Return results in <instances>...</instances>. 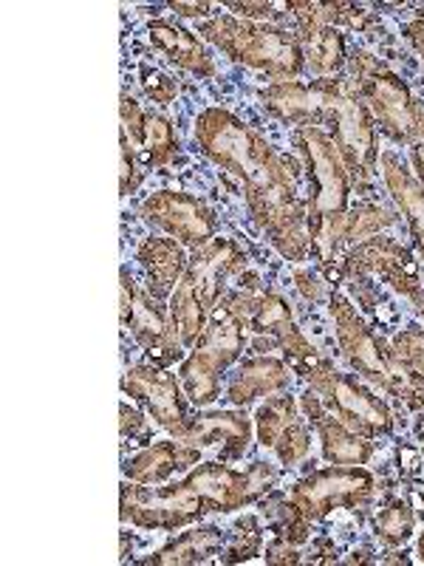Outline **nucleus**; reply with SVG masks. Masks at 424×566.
I'll return each mask as SVG.
<instances>
[{"label": "nucleus", "mask_w": 424, "mask_h": 566, "mask_svg": "<svg viewBox=\"0 0 424 566\" xmlns=\"http://www.w3.org/2000/svg\"><path fill=\"white\" fill-rule=\"evenodd\" d=\"M193 139L201 154L212 165L226 170L232 179H239L244 190L300 176L295 156L277 154L275 145L261 130L252 128L230 108L212 105V108L199 111L193 123Z\"/></svg>", "instance_id": "2"}, {"label": "nucleus", "mask_w": 424, "mask_h": 566, "mask_svg": "<svg viewBox=\"0 0 424 566\" xmlns=\"http://www.w3.org/2000/svg\"><path fill=\"white\" fill-rule=\"evenodd\" d=\"M226 538L224 533L215 524H204V527H193L187 533L176 535L170 544H165L161 549H156L150 558L139 560V566H193V564H206L215 555H224Z\"/></svg>", "instance_id": "29"}, {"label": "nucleus", "mask_w": 424, "mask_h": 566, "mask_svg": "<svg viewBox=\"0 0 424 566\" xmlns=\"http://www.w3.org/2000/svg\"><path fill=\"white\" fill-rule=\"evenodd\" d=\"M123 391L145 408V413L161 431H168L173 439L184 437L193 417H190V399L176 374L156 363H139L125 371Z\"/></svg>", "instance_id": "16"}, {"label": "nucleus", "mask_w": 424, "mask_h": 566, "mask_svg": "<svg viewBox=\"0 0 424 566\" xmlns=\"http://www.w3.org/2000/svg\"><path fill=\"white\" fill-rule=\"evenodd\" d=\"M411 168L416 174V179L424 185V142H418V145L411 148Z\"/></svg>", "instance_id": "42"}, {"label": "nucleus", "mask_w": 424, "mask_h": 566, "mask_svg": "<svg viewBox=\"0 0 424 566\" xmlns=\"http://www.w3.org/2000/svg\"><path fill=\"white\" fill-rule=\"evenodd\" d=\"M252 422L244 408L230 411H206L190 419V428L179 442L199 448L201 453L212 451L219 462H241L252 448Z\"/></svg>", "instance_id": "19"}, {"label": "nucleus", "mask_w": 424, "mask_h": 566, "mask_svg": "<svg viewBox=\"0 0 424 566\" xmlns=\"http://www.w3.org/2000/svg\"><path fill=\"white\" fill-rule=\"evenodd\" d=\"M187 488L199 495L210 513H239L252 507L275 490L280 482V470L269 462H252L250 468H232L230 462H201L193 470H187L181 479Z\"/></svg>", "instance_id": "11"}, {"label": "nucleus", "mask_w": 424, "mask_h": 566, "mask_svg": "<svg viewBox=\"0 0 424 566\" xmlns=\"http://www.w3.org/2000/svg\"><path fill=\"white\" fill-rule=\"evenodd\" d=\"M204 515H210V510L184 482L168 484V488L125 482L119 490V518L136 530L176 533V530L199 524Z\"/></svg>", "instance_id": "13"}, {"label": "nucleus", "mask_w": 424, "mask_h": 566, "mask_svg": "<svg viewBox=\"0 0 424 566\" xmlns=\"http://www.w3.org/2000/svg\"><path fill=\"white\" fill-rule=\"evenodd\" d=\"M393 224H396V216H393L391 210H385V207L380 205L351 207V210H348L346 216H342V219L326 232L322 244L315 250L317 258H320L322 270H328L331 261H335L346 247L351 250L353 244L373 239V235H380L382 230H388V227Z\"/></svg>", "instance_id": "27"}, {"label": "nucleus", "mask_w": 424, "mask_h": 566, "mask_svg": "<svg viewBox=\"0 0 424 566\" xmlns=\"http://www.w3.org/2000/svg\"><path fill=\"white\" fill-rule=\"evenodd\" d=\"M418 439H422V451H424V428H422V433H418Z\"/></svg>", "instance_id": "45"}, {"label": "nucleus", "mask_w": 424, "mask_h": 566, "mask_svg": "<svg viewBox=\"0 0 424 566\" xmlns=\"http://www.w3.org/2000/svg\"><path fill=\"white\" fill-rule=\"evenodd\" d=\"M264 553V527L255 515H244L235 527H232L230 538L224 547V564H246L255 555Z\"/></svg>", "instance_id": "33"}, {"label": "nucleus", "mask_w": 424, "mask_h": 566, "mask_svg": "<svg viewBox=\"0 0 424 566\" xmlns=\"http://www.w3.org/2000/svg\"><path fill=\"white\" fill-rule=\"evenodd\" d=\"M139 219L170 239L181 241L187 250H199L219 235V216L199 196L181 190H156L139 205Z\"/></svg>", "instance_id": "15"}, {"label": "nucleus", "mask_w": 424, "mask_h": 566, "mask_svg": "<svg viewBox=\"0 0 424 566\" xmlns=\"http://www.w3.org/2000/svg\"><path fill=\"white\" fill-rule=\"evenodd\" d=\"M252 224L292 264H303L311 255L306 199L300 196V176L272 181L244 190Z\"/></svg>", "instance_id": "10"}, {"label": "nucleus", "mask_w": 424, "mask_h": 566, "mask_svg": "<svg viewBox=\"0 0 424 566\" xmlns=\"http://www.w3.org/2000/svg\"><path fill=\"white\" fill-rule=\"evenodd\" d=\"M204 453L199 448L179 442V439H161V442L145 444L139 453L125 459L123 476L125 482L136 484H165L176 473L193 470L201 464Z\"/></svg>", "instance_id": "24"}, {"label": "nucleus", "mask_w": 424, "mask_h": 566, "mask_svg": "<svg viewBox=\"0 0 424 566\" xmlns=\"http://www.w3.org/2000/svg\"><path fill=\"white\" fill-rule=\"evenodd\" d=\"M416 310H418V315H422V317H424V301H422V303H418Z\"/></svg>", "instance_id": "44"}, {"label": "nucleus", "mask_w": 424, "mask_h": 566, "mask_svg": "<svg viewBox=\"0 0 424 566\" xmlns=\"http://www.w3.org/2000/svg\"><path fill=\"white\" fill-rule=\"evenodd\" d=\"M257 99L277 123L300 128H322L337 142L342 161L353 185L368 187L373 170L380 165L377 145V119L357 94V85L348 77L311 80V83H272L257 91Z\"/></svg>", "instance_id": "1"}, {"label": "nucleus", "mask_w": 424, "mask_h": 566, "mask_svg": "<svg viewBox=\"0 0 424 566\" xmlns=\"http://www.w3.org/2000/svg\"><path fill=\"white\" fill-rule=\"evenodd\" d=\"M204 43L215 45L230 63L261 71L275 83H292L306 74V54L297 32L272 23H252L235 14H215L195 29Z\"/></svg>", "instance_id": "5"}, {"label": "nucleus", "mask_w": 424, "mask_h": 566, "mask_svg": "<svg viewBox=\"0 0 424 566\" xmlns=\"http://www.w3.org/2000/svg\"><path fill=\"white\" fill-rule=\"evenodd\" d=\"M292 142L303 156V168L309 176L311 193L306 199V224H309L311 252H315L326 239V232L351 210L353 181L337 150V142L322 128L300 125L292 130Z\"/></svg>", "instance_id": "6"}, {"label": "nucleus", "mask_w": 424, "mask_h": 566, "mask_svg": "<svg viewBox=\"0 0 424 566\" xmlns=\"http://www.w3.org/2000/svg\"><path fill=\"white\" fill-rule=\"evenodd\" d=\"M139 85L145 91V97L156 105H170L179 99L181 83L168 74V71L156 69L150 63H139Z\"/></svg>", "instance_id": "34"}, {"label": "nucleus", "mask_w": 424, "mask_h": 566, "mask_svg": "<svg viewBox=\"0 0 424 566\" xmlns=\"http://www.w3.org/2000/svg\"><path fill=\"white\" fill-rule=\"evenodd\" d=\"M416 555H418V560H422V564H424V530H422V533H418V544H416Z\"/></svg>", "instance_id": "43"}, {"label": "nucleus", "mask_w": 424, "mask_h": 566, "mask_svg": "<svg viewBox=\"0 0 424 566\" xmlns=\"http://www.w3.org/2000/svg\"><path fill=\"white\" fill-rule=\"evenodd\" d=\"M235 18L252 20V23H272L280 14H289L286 3H266V0H257V3H226Z\"/></svg>", "instance_id": "37"}, {"label": "nucleus", "mask_w": 424, "mask_h": 566, "mask_svg": "<svg viewBox=\"0 0 424 566\" xmlns=\"http://www.w3.org/2000/svg\"><path fill=\"white\" fill-rule=\"evenodd\" d=\"M292 368L306 380L309 391H315L326 402L328 411L335 413L340 422H346L351 431L365 439H382L393 433L396 411L365 380L340 371V368H335V363L320 357V354L315 360L297 363Z\"/></svg>", "instance_id": "8"}, {"label": "nucleus", "mask_w": 424, "mask_h": 566, "mask_svg": "<svg viewBox=\"0 0 424 566\" xmlns=\"http://www.w3.org/2000/svg\"><path fill=\"white\" fill-rule=\"evenodd\" d=\"M348 69L357 94L368 105L382 134L407 148L418 145L424 128V103L413 94L407 80L365 49H353L348 54Z\"/></svg>", "instance_id": "7"}, {"label": "nucleus", "mask_w": 424, "mask_h": 566, "mask_svg": "<svg viewBox=\"0 0 424 566\" xmlns=\"http://www.w3.org/2000/svg\"><path fill=\"white\" fill-rule=\"evenodd\" d=\"M303 54H306V71H311L317 80L342 77L348 65L346 34L340 29H317L311 34H303Z\"/></svg>", "instance_id": "31"}, {"label": "nucleus", "mask_w": 424, "mask_h": 566, "mask_svg": "<svg viewBox=\"0 0 424 566\" xmlns=\"http://www.w3.org/2000/svg\"><path fill=\"white\" fill-rule=\"evenodd\" d=\"M377 495V476L368 468H322L292 484L289 495L277 504L275 538L303 547L311 524L322 522L335 510L368 507Z\"/></svg>", "instance_id": "4"}, {"label": "nucleus", "mask_w": 424, "mask_h": 566, "mask_svg": "<svg viewBox=\"0 0 424 566\" xmlns=\"http://www.w3.org/2000/svg\"><path fill=\"white\" fill-rule=\"evenodd\" d=\"M297 402H300L303 417L315 424L317 439H320V453L328 464H337V468H365L371 462L373 453H377V444L371 439L360 437L357 431H351L346 422H340L315 391H306Z\"/></svg>", "instance_id": "20"}, {"label": "nucleus", "mask_w": 424, "mask_h": 566, "mask_svg": "<svg viewBox=\"0 0 424 566\" xmlns=\"http://www.w3.org/2000/svg\"><path fill=\"white\" fill-rule=\"evenodd\" d=\"M134 148L145 154L148 168H170L181 156L179 136H176V125L170 116L156 114V111H145V123H141L139 136L134 139Z\"/></svg>", "instance_id": "30"}, {"label": "nucleus", "mask_w": 424, "mask_h": 566, "mask_svg": "<svg viewBox=\"0 0 424 566\" xmlns=\"http://www.w3.org/2000/svg\"><path fill=\"white\" fill-rule=\"evenodd\" d=\"M380 165L388 193H391L396 210L402 212V219L407 221L413 247L424 258V185L416 179V174L407 168L405 161L399 159L396 154H391V150H382Z\"/></svg>", "instance_id": "26"}, {"label": "nucleus", "mask_w": 424, "mask_h": 566, "mask_svg": "<svg viewBox=\"0 0 424 566\" xmlns=\"http://www.w3.org/2000/svg\"><path fill=\"white\" fill-rule=\"evenodd\" d=\"M246 332H252L257 337H272L277 343V348L289 357L292 366L315 360L317 357V348L297 328L289 301L277 295V292H257L255 306H252L250 321H246Z\"/></svg>", "instance_id": "21"}, {"label": "nucleus", "mask_w": 424, "mask_h": 566, "mask_svg": "<svg viewBox=\"0 0 424 566\" xmlns=\"http://www.w3.org/2000/svg\"><path fill=\"white\" fill-rule=\"evenodd\" d=\"M391 343L393 348H396L399 357H402V360H405L424 380V328L411 323V326H405L402 332H396Z\"/></svg>", "instance_id": "35"}, {"label": "nucleus", "mask_w": 424, "mask_h": 566, "mask_svg": "<svg viewBox=\"0 0 424 566\" xmlns=\"http://www.w3.org/2000/svg\"><path fill=\"white\" fill-rule=\"evenodd\" d=\"M168 9L170 12L179 14V18L201 20V23L210 18H215V14H212V9L215 7H212V3H204V0H201V3H184V0H173V3H168Z\"/></svg>", "instance_id": "39"}, {"label": "nucleus", "mask_w": 424, "mask_h": 566, "mask_svg": "<svg viewBox=\"0 0 424 566\" xmlns=\"http://www.w3.org/2000/svg\"><path fill=\"white\" fill-rule=\"evenodd\" d=\"M148 40L153 43L156 52H161L176 69L187 71L199 80H210L219 74V65L206 52L204 40L195 32L184 29L181 23L170 18L148 20Z\"/></svg>", "instance_id": "23"}, {"label": "nucleus", "mask_w": 424, "mask_h": 566, "mask_svg": "<svg viewBox=\"0 0 424 566\" xmlns=\"http://www.w3.org/2000/svg\"><path fill=\"white\" fill-rule=\"evenodd\" d=\"M145 181V170L139 168L136 161V148L134 142L119 130V196L136 193Z\"/></svg>", "instance_id": "36"}, {"label": "nucleus", "mask_w": 424, "mask_h": 566, "mask_svg": "<svg viewBox=\"0 0 424 566\" xmlns=\"http://www.w3.org/2000/svg\"><path fill=\"white\" fill-rule=\"evenodd\" d=\"M145 428H148L145 413L123 399V402H119V433H123V439H130V442H134V439H139L141 433H145Z\"/></svg>", "instance_id": "38"}, {"label": "nucleus", "mask_w": 424, "mask_h": 566, "mask_svg": "<svg viewBox=\"0 0 424 566\" xmlns=\"http://www.w3.org/2000/svg\"><path fill=\"white\" fill-rule=\"evenodd\" d=\"M246 272V252L239 241L226 239V235H215L210 244L199 247L190 255L184 275H181L179 286L187 290L195 301L204 306L206 312L219 310V303L226 295V283L230 277L244 275Z\"/></svg>", "instance_id": "17"}, {"label": "nucleus", "mask_w": 424, "mask_h": 566, "mask_svg": "<svg viewBox=\"0 0 424 566\" xmlns=\"http://www.w3.org/2000/svg\"><path fill=\"white\" fill-rule=\"evenodd\" d=\"M292 374H295V368L280 360V357L257 354V357H250L232 371L224 397L232 408H246L257 399L286 391L292 386Z\"/></svg>", "instance_id": "22"}, {"label": "nucleus", "mask_w": 424, "mask_h": 566, "mask_svg": "<svg viewBox=\"0 0 424 566\" xmlns=\"http://www.w3.org/2000/svg\"><path fill=\"white\" fill-rule=\"evenodd\" d=\"M246 346V323L224 306L210 315L204 335L179 363V380L190 406L210 408L221 397V377L241 360Z\"/></svg>", "instance_id": "9"}, {"label": "nucleus", "mask_w": 424, "mask_h": 566, "mask_svg": "<svg viewBox=\"0 0 424 566\" xmlns=\"http://www.w3.org/2000/svg\"><path fill=\"white\" fill-rule=\"evenodd\" d=\"M136 264L145 272L150 295L165 303L170 301L173 290L179 286L181 275L190 264V255H187V247L181 241L170 239V235H159V239L150 235V239L136 247Z\"/></svg>", "instance_id": "25"}, {"label": "nucleus", "mask_w": 424, "mask_h": 566, "mask_svg": "<svg viewBox=\"0 0 424 566\" xmlns=\"http://www.w3.org/2000/svg\"><path fill=\"white\" fill-rule=\"evenodd\" d=\"M295 286L306 301H322V295H326V283H320V277L311 275V272H295Z\"/></svg>", "instance_id": "40"}, {"label": "nucleus", "mask_w": 424, "mask_h": 566, "mask_svg": "<svg viewBox=\"0 0 424 566\" xmlns=\"http://www.w3.org/2000/svg\"><path fill=\"white\" fill-rule=\"evenodd\" d=\"M402 38L407 40V45H411L413 52H416L424 63V12L407 20L405 27H402Z\"/></svg>", "instance_id": "41"}, {"label": "nucleus", "mask_w": 424, "mask_h": 566, "mask_svg": "<svg viewBox=\"0 0 424 566\" xmlns=\"http://www.w3.org/2000/svg\"><path fill=\"white\" fill-rule=\"evenodd\" d=\"M413 530H416V513H413L407 499H391L373 518V535L388 549L405 547L413 538Z\"/></svg>", "instance_id": "32"}, {"label": "nucleus", "mask_w": 424, "mask_h": 566, "mask_svg": "<svg viewBox=\"0 0 424 566\" xmlns=\"http://www.w3.org/2000/svg\"><path fill=\"white\" fill-rule=\"evenodd\" d=\"M119 321L125 332H130V337L139 343L141 352L148 354L150 363L168 368L184 360V346L170 323L168 310L148 290H141L128 264L119 270Z\"/></svg>", "instance_id": "12"}, {"label": "nucleus", "mask_w": 424, "mask_h": 566, "mask_svg": "<svg viewBox=\"0 0 424 566\" xmlns=\"http://www.w3.org/2000/svg\"><path fill=\"white\" fill-rule=\"evenodd\" d=\"M252 422L257 444L275 453L283 468H297L311 453V428L303 419L300 402L289 394L266 397Z\"/></svg>", "instance_id": "18"}, {"label": "nucleus", "mask_w": 424, "mask_h": 566, "mask_svg": "<svg viewBox=\"0 0 424 566\" xmlns=\"http://www.w3.org/2000/svg\"><path fill=\"white\" fill-rule=\"evenodd\" d=\"M328 315L335 323V337L340 354L360 380L382 391L385 397L399 399L411 411H424V380L396 354L393 343L377 335L368 326L360 310L340 292L328 295Z\"/></svg>", "instance_id": "3"}, {"label": "nucleus", "mask_w": 424, "mask_h": 566, "mask_svg": "<svg viewBox=\"0 0 424 566\" xmlns=\"http://www.w3.org/2000/svg\"><path fill=\"white\" fill-rule=\"evenodd\" d=\"M286 9L297 20V38L317 29H348V32H371L377 27V14L357 3H311V0H289Z\"/></svg>", "instance_id": "28"}, {"label": "nucleus", "mask_w": 424, "mask_h": 566, "mask_svg": "<svg viewBox=\"0 0 424 566\" xmlns=\"http://www.w3.org/2000/svg\"><path fill=\"white\" fill-rule=\"evenodd\" d=\"M337 275L346 281H360V277H382L393 292L418 306L424 301L422 275H418V261L405 244L388 235H373V239L353 244L337 264Z\"/></svg>", "instance_id": "14"}]
</instances>
